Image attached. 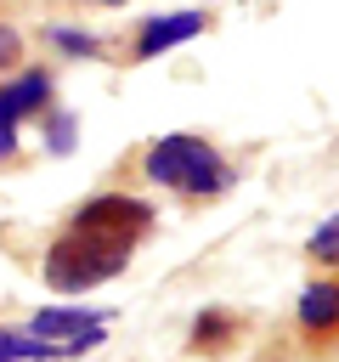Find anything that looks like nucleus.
Returning <instances> with one entry per match:
<instances>
[{
    "instance_id": "1",
    "label": "nucleus",
    "mask_w": 339,
    "mask_h": 362,
    "mask_svg": "<svg viewBox=\"0 0 339 362\" xmlns=\"http://www.w3.org/2000/svg\"><path fill=\"white\" fill-rule=\"evenodd\" d=\"M147 181L175 187L186 198H209V192L232 187V170L220 164V153L203 136H164L147 147Z\"/></svg>"
},
{
    "instance_id": "2",
    "label": "nucleus",
    "mask_w": 339,
    "mask_h": 362,
    "mask_svg": "<svg viewBox=\"0 0 339 362\" xmlns=\"http://www.w3.org/2000/svg\"><path fill=\"white\" fill-rule=\"evenodd\" d=\"M124 255L130 249H119V243H102V238H90V232H68V238H56L51 249H45V283L51 288H62V294H79V288H96V283H107V277H119L124 272Z\"/></svg>"
},
{
    "instance_id": "3",
    "label": "nucleus",
    "mask_w": 339,
    "mask_h": 362,
    "mask_svg": "<svg viewBox=\"0 0 339 362\" xmlns=\"http://www.w3.org/2000/svg\"><path fill=\"white\" fill-rule=\"evenodd\" d=\"M73 226L90 232V238H102V243L130 249V243L153 226V209H147L141 198H130V192H102V198H90V204H79Z\"/></svg>"
},
{
    "instance_id": "4",
    "label": "nucleus",
    "mask_w": 339,
    "mask_h": 362,
    "mask_svg": "<svg viewBox=\"0 0 339 362\" xmlns=\"http://www.w3.org/2000/svg\"><path fill=\"white\" fill-rule=\"evenodd\" d=\"M28 334H34V339L62 345V362H68V356H79V351L102 345V311H68V305H51V311H34Z\"/></svg>"
},
{
    "instance_id": "5",
    "label": "nucleus",
    "mask_w": 339,
    "mask_h": 362,
    "mask_svg": "<svg viewBox=\"0 0 339 362\" xmlns=\"http://www.w3.org/2000/svg\"><path fill=\"white\" fill-rule=\"evenodd\" d=\"M203 28H209V17H203V11L153 17V23L141 28V40H136V57H164V51H175V45H186V40H198Z\"/></svg>"
},
{
    "instance_id": "6",
    "label": "nucleus",
    "mask_w": 339,
    "mask_h": 362,
    "mask_svg": "<svg viewBox=\"0 0 339 362\" xmlns=\"http://www.w3.org/2000/svg\"><path fill=\"white\" fill-rule=\"evenodd\" d=\"M45 102H51V79H45V74H23V79L0 85V124L17 130V119H28V113L45 107Z\"/></svg>"
},
{
    "instance_id": "7",
    "label": "nucleus",
    "mask_w": 339,
    "mask_h": 362,
    "mask_svg": "<svg viewBox=\"0 0 339 362\" xmlns=\"http://www.w3.org/2000/svg\"><path fill=\"white\" fill-rule=\"evenodd\" d=\"M0 362H62V345L34 339V334H11V328H0Z\"/></svg>"
},
{
    "instance_id": "8",
    "label": "nucleus",
    "mask_w": 339,
    "mask_h": 362,
    "mask_svg": "<svg viewBox=\"0 0 339 362\" xmlns=\"http://www.w3.org/2000/svg\"><path fill=\"white\" fill-rule=\"evenodd\" d=\"M333 305H339V294H333V283H311L305 294H299V322L305 328H333Z\"/></svg>"
},
{
    "instance_id": "9",
    "label": "nucleus",
    "mask_w": 339,
    "mask_h": 362,
    "mask_svg": "<svg viewBox=\"0 0 339 362\" xmlns=\"http://www.w3.org/2000/svg\"><path fill=\"white\" fill-rule=\"evenodd\" d=\"M220 339H232L226 311H203V317H198V328H192V345H198V351H209V345H220Z\"/></svg>"
},
{
    "instance_id": "10",
    "label": "nucleus",
    "mask_w": 339,
    "mask_h": 362,
    "mask_svg": "<svg viewBox=\"0 0 339 362\" xmlns=\"http://www.w3.org/2000/svg\"><path fill=\"white\" fill-rule=\"evenodd\" d=\"M311 255H316V260H333V255H339V226H333V221H322V226H316Z\"/></svg>"
},
{
    "instance_id": "11",
    "label": "nucleus",
    "mask_w": 339,
    "mask_h": 362,
    "mask_svg": "<svg viewBox=\"0 0 339 362\" xmlns=\"http://www.w3.org/2000/svg\"><path fill=\"white\" fill-rule=\"evenodd\" d=\"M51 153H73V119L68 113L51 119Z\"/></svg>"
},
{
    "instance_id": "12",
    "label": "nucleus",
    "mask_w": 339,
    "mask_h": 362,
    "mask_svg": "<svg viewBox=\"0 0 339 362\" xmlns=\"http://www.w3.org/2000/svg\"><path fill=\"white\" fill-rule=\"evenodd\" d=\"M51 40H56L62 51H73V57H79V51H96V40H90V34H79V28H56Z\"/></svg>"
},
{
    "instance_id": "13",
    "label": "nucleus",
    "mask_w": 339,
    "mask_h": 362,
    "mask_svg": "<svg viewBox=\"0 0 339 362\" xmlns=\"http://www.w3.org/2000/svg\"><path fill=\"white\" fill-rule=\"evenodd\" d=\"M17 57H23V40H17V28H6V23H0V68H11Z\"/></svg>"
},
{
    "instance_id": "14",
    "label": "nucleus",
    "mask_w": 339,
    "mask_h": 362,
    "mask_svg": "<svg viewBox=\"0 0 339 362\" xmlns=\"http://www.w3.org/2000/svg\"><path fill=\"white\" fill-rule=\"evenodd\" d=\"M11 153H17V130H6V124H0V164H6Z\"/></svg>"
},
{
    "instance_id": "15",
    "label": "nucleus",
    "mask_w": 339,
    "mask_h": 362,
    "mask_svg": "<svg viewBox=\"0 0 339 362\" xmlns=\"http://www.w3.org/2000/svg\"><path fill=\"white\" fill-rule=\"evenodd\" d=\"M96 6H124V0H96Z\"/></svg>"
}]
</instances>
